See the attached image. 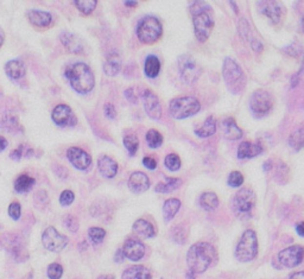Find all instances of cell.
<instances>
[{
	"instance_id": "6da1fadb",
	"label": "cell",
	"mask_w": 304,
	"mask_h": 279,
	"mask_svg": "<svg viewBox=\"0 0 304 279\" xmlns=\"http://www.w3.org/2000/svg\"><path fill=\"white\" fill-rule=\"evenodd\" d=\"M218 260V252L209 242H196L189 248L187 253V264L189 272L194 275L203 273Z\"/></svg>"
},
{
	"instance_id": "7a4b0ae2",
	"label": "cell",
	"mask_w": 304,
	"mask_h": 279,
	"mask_svg": "<svg viewBox=\"0 0 304 279\" xmlns=\"http://www.w3.org/2000/svg\"><path fill=\"white\" fill-rule=\"evenodd\" d=\"M195 36L200 43L207 42L214 27L212 9L207 2L195 1L190 5Z\"/></svg>"
},
{
	"instance_id": "3957f363",
	"label": "cell",
	"mask_w": 304,
	"mask_h": 279,
	"mask_svg": "<svg viewBox=\"0 0 304 279\" xmlns=\"http://www.w3.org/2000/svg\"><path fill=\"white\" fill-rule=\"evenodd\" d=\"M72 88L79 94H88L95 86V78L92 69L83 62H75L68 65L64 73Z\"/></svg>"
},
{
	"instance_id": "277c9868",
	"label": "cell",
	"mask_w": 304,
	"mask_h": 279,
	"mask_svg": "<svg viewBox=\"0 0 304 279\" xmlns=\"http://www.w3.org/2000/svg\"><path fill=\"white\" fill-rule=\"evenodd\" d=\"M223 76L226 87L232 94H240L245 89L247 79L243 68L232 57H226L223 65Z\"/></svg>"
},
{
	"instance_id": "5b68a950",
	"label": "cell",
	"mask_w": 304,
	"mask_h": 279,
	"mask_svg": "<svg viewBox=\"0 0 304 279\" xmlns=\"http://www.w3.org/2000/svg\"><path fill=\"white\" fill-rule=\"evenodd\" d=\"M256 194L250 188H243L233 196L232 210L240 220H248L256 207Z\"/></svg>"
},
{
	"instance_id": "8992f818",
	"label": "cell",
	"mask_w": 304,
	"mask_h": 279,
	"mask_svg": "<svg viewBox=\"0 0 304 279\" xmlns=\"http://www.w3.org/2000/svg\"><path fill=\"white\" fill-rule=\"evenodd\" d=\"M201 109V103L194 97L175 98L169 103V113L176 120L187 119L195 116Z\"/></svg>"
},
{
	"instance_id": "52a82bcc",
	"label": "cell",
	"mask_w": 304,
	"mask_h": 279,
	"mask_svg": "<svg viewBox=\"0 0 304 279\" xmlns=\"http://www.w3.org/2000/svg\"><path fill=\"white\" fill-rule=\"evenodd\" d=\"M163 34L161 21L153 16H145L139 20L137 26V37L144 44H153Z\"/></svg>"
},
{
	"instance_id": "ba28073f",
	"label": "cell",
	"mask_w": 304,
	"mask_h": 279,
	"mask_svg": "<svg viewBox=\"0 0 304 279\" xmlns=\"http://www.w3.org/2000/svg\"><path fill=\"white\" fill-rule=\"evenodd\" d=\"M258 254V239L256 232L248 229L243 232L242 239L235 248V258L242 262L252 261Z\"/></svg>"
},
{
	"instance_id": "9c48e42d",
	"label": "cell",
	"mask_w": 304,
	"mask_h": 279,
	"mask_svg": "<svg viewBox=\"0 0 304 279\" xmlns=\"http://www.w3.org/2000/svg\"><path fill=\"white\" fill-rule=\"evenodd\" d=\"M273 97L265 89H257L250 99V108L256 118L266 117L273 107Z\"/></svg>"
},
{
	"instance_id": "30bf717a",
	"label": "cell",
	"mask_w": 304,
	"mask_h": 279,
	"mask_svg": "<svg viewBox=\"0 0 304 279\" xmlns=\"http://www.w3.org/2000/svg\"><path fill=\"white\" fill-rule=\"evenodd\" d=\"M179 70L181 79L187 84H194L201 75V68L191 55L184 54L179 57Z\"/></svg>"
},
{
	"instance_id": "8fae6325",
	"label": "cell",
	"mask_w": 304,
	"mask_h": 279,
	"mask_svg": "<svg viewBox=\"0 0 304 279\" xmlns=\"http://www.w3.org/2000/svg\"><path fill=\"white\" fill-rule=\"evenodd\" d=\"M0 243L16 261H25L29 258L25 247H24L23 239L19 235L4 234L1 237V240H0Z\"/></svg>"
},
{
	"instance_id": "7c38bea8",
	"label": "cell",
	"mask_w": 304,
	"mask_h": 279,
	"mask_svg": "<svg viewBox=\"0 0 304 279\" xmlns=\"http://www.w3.org/2000/svg\"><path fill=\"white\" fill-rule=\"evenodd\" d=\"M42 243L45 250L50 252H61L67 246L68 238L57 232L54 227H48L42 235Z\"/></svg>"
},
{
	"instance_id": "4fadbf2b",
	"label": "cell",
	"mask_w": 304,
	"mask_h": 279,
	"mask_svg": "<svg viewBox=\"0 0 304 279\" xmlns=\"http://www.w3.org/2000/svg\"><path fill=\"white\" fill-rule=\"evenodd\" d=\"M304 248L300 245H292L290 247L284 248L278 253V260L283 266L292 267L298 266L303 261Z\"/></svg>"
},
{
	"instance_id": "5bb4252c",
	"label": "cell",
	"mask_w": 304,
	"mask_h": 279,
	"mask_svg": "<svg viewBox=\"0 0 304 279\" xmlns=\"http://www.w3.org/2000/svg\"><path fill=\"white\" fill-rule=\"evenodd\" d=\"M53 121L60 127H73L78 124V118L68 105H59L51 113Z\"/></svg>"
},
{
	"instance_id": "9a60e30c",
	"label": "cell",
	"mask_w": 304,
	"mask_h": 279,
	"mask_svg": "<svg viewBox=\"0 0 304 279\" xmlns=\"http://www.w3.org/2000/svg\"><path fill=\"white\" fill-rule=\"evenodd\" d=\"M257 7L262 15L267 17L272 24H279L284 17V7L278 1H258Z\"/></svg>"
},
{
	"instance_id": "2e32d148",
	"label": "cell",
	"mask_w": 304,
	"mask_h": 279,
	"mask_svg": "<svg viewBox=\"0 0 304 279\" xmlns=\"http://www.w3.org/2000/svg\"><path fill=\"white\" fill-rule=\"evenodd\" d=\"M142 100H143L145 112L149 118L153 120H160L162 117V106L157 95L152 90L145 89L142 93Z\"/></svg>"
},
{
	"instance_id": "e0dca14e",
	"label": "cell",
	"mask_w": 304,
	"mask_h": 279,
	"mask_svg": "<svg viewBox=\"0 0 304 279\" xmlns=\"http://www.w3.org/2000/svg\"><path fill=\"white\" fill-rule=\"evenodd\" d=\"M67 157L74 168L78 170H87L92 165V158L84 150L79 147H70L67 151Z\"/></svg>"
},
{
	"instance_id": "ac0fdd59",
	"label": "cell",
	"mask_w": 304,
	"mask_h": 279,
	"mask_svg": "<svg viewBox=\"0 0 304 279\" xmlns=\"http://www.w3.org/2000/svg\"><path fill=\"white\" fill-rule=\"evenodd\" d=\"M60 40L65 50L72 54H84L86 48H84L83 40H81L78 35L73 34L69 31H63L60 35Z\"/></svg>"
},
{
	"instance_id": "d6986e66",
	"label": "cell",
	"mask_w": 304,
	"mask_h": 279,
	"mask_svg": "<svg viewBox=\"0 0 304 279\" xmlns=\"http://www.w3.org/2000/svg\"><path fill=\"white\" fill-rule=\"evenodd\" d=\"M124 251L125 258H127L131 261H138L141 260L145 254V246L144 243L139 240L136 239H128L127 241L124 243Z\"/></svg>"
},
{
	"instance_id": "ffe728a7",
	"label": "cell",
	"mask_w": 304,
	"mask_h": 279,
	"mask_svg": "<svg viewBox=\"0 0 304 279\" xmlns=\"http://www.w3.org/2000/svg\"><path fill=\"white\" fill-rule=\"evenodd\" d=\"M128 188L134 194H143L150 188V179L144 172L136 171L128 179Z\"/></svg>"
},
{
	"instance_id": "44dd1931",
	"label": "cell",
	"mask_w": 304,
	"mask_h": 279,
	"mask_svg": "<svg viewBox=\"0 0 304 279\" xmlns=\"http://www.w3.org/2000/svg\"><path fill=\"white\" fill-rule=\"evenodd\" d=\"M98 169L105 179H113L118 172V163L109 156H101L98 159Z\"/></svg>"
},
{
	"instance_id": "7402d4cb",
	"label": "cell",
	"mask_w": 304,
	"mask_h": 279,
	"mask_svg": "<svg viewBox=\"0 0 304 279\" xmlns=\"http://www.w3.org/2000/svg\"><path fill=\"white\" fill-rule=\"evenodd\" d=\"M26 17L32 25L38 27H48L53 23V17L49 12L41 10H30L27 11Z\"/></svg>"
},
{
	"instance_id": "603a6c76",
	"label": "cell",
	"mask_w": 304,
	"mask_h": 279,
	"mask_svg": "<svg viewBox=\"0 0 304 279\" xmlns=\"http://www.w3.org/2000/svg\"><path fill=\"white\" fill-rule=\"evenodd\" d=\"M0 128L9 133L23 132V127L19 124L18 117L13 112H6L0 118Z\"/></svg>"
},
{
	"instance_id": "cb8c5ba5",
	"label": "cell",
	"mask_w": 304,
	"mask_h": 279,
	"mask_svg": "<svg viewBox=\"0 0 304 279\" xmlns=\"http://www.w3.org/2000/svg\"><path fill=\"white\" fill-rule=\"evenodd\" d=\"M221 128H223V137L228 140H238L243 137L242 128L238 126L235 120L233 118H226L221 122Z\"/></svg>"
},
{
	"instance_id": "d4e9b609",
	"label": "cell",
	"mask_w": 304,
	"mask_h": 279,
	"mask_svg": "<svg viewBox=\"0 0 304 279\" xmlns=\"http://www.w3.org/2000/svg\"><path fill=\"white\" fill-rule=\"evenodd\" d=\"M5 73L12 80H20L25 76V65L20 60H11L5 64Z\"/></svg>"
},
{
	"instance_id": "484cf974",
	"label": "cell",
	"mask_w": 304,
	"mask_h": 279,
	"mask_svg": "<svg viewBox=\"0 0 304 279\" xmlns=\"http://www.w3.org/2000/svg\"><path fill=\"white\" fill-rule=\"evenodd\" d=\"M263 152V146L260 144H254L251 141H243L238 149V157L240 159H247L259 156Z\"/></svg>"
},
{
	"instance_id": "4316f807",
	"label": "cell",
	"mask_w": 304,
	"mask_h": 279,
	"mask_svg": "<svg viewBox=\"0 0 304 279\" xmlns=\"http://www.w3.org/2000/svg\"><path fill=\"white\" fill-rule=\"evenodd\" d=\"M122 70V59L117 53H112L108 55L107 60L103 63V73L109 78L117 76Z\"/></svg>"
},
{
	"instance_id": "83f0119b",
	"label": "cell",
	"mask_w": 304,
	"mask_h": 279,
	"mask_svg": "<svg viewBox=\"0 0 304 279\" xmlns=\"http://www.w3.org/2000/svg\"><path fill=\"white\" fill-rule=\"evenodd\" d=\"M132 229L134 233L139 235L141 238H144V239H150V238H153L156 235V231L155 228H153V226L149 222V221L143 220V219L137 220L136 222L133 223Z\"/></svg>"
},
{
	"instance_id": "f1b7e54d",
	"label": "cell",
	"mask_w": 304,
	"mask_h": 279,
	"mask_svg": "<svg viewBox=\"0 0 304 279\" xmlns=\"http://www.w3.org/2000/svg\"><path fill=\"white\" fill-rule=\"evenodd\" d=\"M161 72V61L155 55H149L145 59L144 73L149 79H156Z\"/></svg>"
},
{
	"instance_id": "f546056e",
	"label": "cell",
	"mask_w": 304,
	"mask_h": 279,
	"mask_svg": "<svg viewBox=\"0 0 304 279\" xmlns=\"http://www.w3.org/2000/svg\"><path fill=\"white\" fill-rule=\"evenodd\" d=\"M122 279H151V273L145 266L137 265L125 270Z\"/></svg>"
},
{
	"instance_id": "4dcf8cb0",
	"label": "cell",
	"mask_w": 304,
	"mask_h": 279,
	"mask_svg": "<svg viewBox=\"0 0 304 279\" xmlns=\"http://www.w3.org/2000/svg\"><path fill=\"white\" fill-rule=\"evenodd\" d=\"M181 208V201L177 199H169L164 202L163 218L165 222H169L176 216Z\"/></svg>"
},
{
	"instance_id": "1f68e13d",
	"label": "cell",
	"mask_w": 304,
	"mask_h": 279,
	"mask_svg": "<svg viewBox=\"0 0 304 279\" xmlns=\"http://www.w3.org/2000/svg\"><path fill=\"white\" fill-rule=\"evenodd\" d=\"M36 179L34 177H30L29 175L21 174L17 177V179L15 180V190L18 194H24L27 191L31 190V188L34 187Z\"/></svg>"
},
{
	"instance_id": "d6a6232c",
	"label": "cell",
	"mask_w": 304,
	"mask_h": 279,
	"mask_svg": "<svg viewBox=\"0 0 304 279\" xmlns=\"http://www.w3.org/2000/svg\"><path fill=\"white\" fill-rule=\"evenodd\" d=\"M216 132V119L214 117H208L201 127L196 128L195 135L200 138H208Z\"/></svg>"
},
{
	"instance_id": "836d02e7",
	"label": "cell",
	"mask_w": 304,
	"mask_h": 279,
	"mask_svg": "<svg viewBox=\"0 0 304 279\" xmlns=\"http://www.w3.org/2000/svg\"><path fill=\"white\" fill-rule=\"evenodd\" d=\"M289 145L294 151H300L304 147V125H301L292 131L289 137Z\"/></svg>"
},
{
	"instance_id": "e575fe53",
	"label": "cell",
	"mask_w": 304,
	"mask_h": 279,
	"mask_svg": "<svg viewBox=\"0 0 304 279\" xmlns=\"http://www.w3.org/2000/svg\"><path fill=\"white\" fill-rule=\"evenodd\" d=\"M200 206L207 212H212L219 207V198L214 193H203L200 198Z\"/></svg>"
},
{
	"instance_id": "d590c367",
	"label": "cell",
	"mask_w": 304,
	"mask_h": 279,
	"mask_svg": "<svg viewBox=\"0 0 304 279\" xmlns=\"http://www.w3.org/2000/svg\"><path fill=\"white\" fill-rule=\"evenodd\" d=\"M181 184H182L181 179H166L165 183H158V184L156 185L155 190L161 194L171 193V191L179 189Z\"/></svg>"
},
{
	"instance_id": "8d00e7d4",
	"label": "cell",
	"mask_w": 304,
	"mask_h": 279,
	"mask_svg": "<svg viewBox=\"0 0 304 279\" xmlns=\"http://www.w3.org/2000/svg\"><path fill=\"white\" fill-rule=\"evenodd\" d=\"M146 143L151 149H158L163 144V136L157 130H150L146 133Z\"/></svg>"
},
{
	"instance_id": "74e56055",
	"label": "cell",
	"mask_w": 304,
	"mask_h": 279,
	"mask_svg": "<svg viewBox=\"0 0 304 279\" xmlns=\"http://www.w3.org/2000/svg\"><path fill=\"white\" fill-rule=\"evenodd\" d=\"M74 4H75V6L78 7V10L81 13H83V15H90L95 10V7H97L98 1L97 0H75Z\"/></svg>"
},
{
	"instance_id": "f35d334b",
	"label": "cell",
	"mask_w": 304,
	"mask_h": 279,
	"mask_svg": "<svg viewBox=\"0 0 304 279\" xmlns=\"http://www.w3.org/2000/svg\"><path fill=\"white\" fill-rule=\"evenodd\" d=\"M124 146L126 147L130 156H134L138 151V147H139V140H138V137L136 135H127L124 137Z\"/></svg>"
},
{
	"instance_id": "ab89813d",
	"label": "cell",
	"mask_w": 304,
	"mask_h": 279,
	"mask_svg": "<svg viewBox=\"0 0 304 279\" xmlns=\"http://www.w3.org/2000/svg\"><path fill=\"white\" fill-rule=\"evenodd\" d=\"M88 237L93 245H99V243L102 242L103 239H105L106 232L105 229L100 228V227H92L88 231Z\"/></svg>"
},
{
	"instance_id": "60d3db41",
	"label": "cell",
	"mask_w": 304,
	"mask_h": 279,
	"mask_svg": "<svg viewBox=\"0 0 304 279\" xmlns=\"http://www.w3.org/2000/svg\"><path fill=\"white\" fill-rule=\"evenodd\" d=\"M172 235V239L175 240V242L177 243H184L185 240H187L188 233H187V229L184 228L182 225H179L176 227H174L171 232Z\"/></svg>"
},
{
	"instance_id": "b9f144b4",
	"label": "cell",
	"mask_w": 304,
	"mask_h": 279,
	"mask_svg": "<svg viewBox=\"0 0 304 279\" xmlns=\"http://www.w3.org/2000/svg\"><path fill=\"white\" fill-rule=\"evenodd\" d=\"M164 164H165V166L170 171H177L181 168V159L177 155H175V153H170V155H168L165 157Z\"/></svg>"
},
{
	"instance_id": "7bdbcfd3",
	"label": "cell",
	"mask_w": 304,
	"mask_h": 279,
	"mask_svg": "<svg viewBox=\"0 0 304 279\" xmlns=\"http://www.w3.org/2000/svg\"><path fill=\"white\" fill-rule=\"evenodd\" d=\"M227 182H228V185H231L232 188L240 187V185H242L243 183V174L239 171H232L231 174H229Z\"/></svg>"
},
{
	"instance_id": "ee69618b",
	"label": "cell",
	"mask_w": 304,
	"mask_h": 279,
	"mask_svg": "<svg viewBox=\"0 0 304 279\" xmlns=\"http://www.w3.org/2000/svg\"><path fill=\"white\" fill-rule=\"evenodd\" d=\"M48 277L50 279H60L63 275V267L57 262H54V264H50L48 267Z\"/></svg>"
},
{
	"instance_id": "f6af8a7d",
	"label": "cell",
	"mask_w": 304,
	"mask_h": 279,
	"mask_svg": "<svg viewBox=\"0 0 304 279\" xmlns=\"http://www.w3.org/2000/svg\"><path fill=\"white\" fill-rule=\"evenodd\" d=\"M64 226L67 227L68 231L73 232V233H76L79 231V221L75 216L73 215H68L64 218Z\"/></svg>"
},
{
	"instance_id": "bcb514c9",
	"label": "cell",
	"mask_w": 304,
	"mask_h": 279,
	"mask_svg": "<svg viewBox=\"0 0 304 279\" xmlns=\"http://www.w3.org/2000/svg\"><path fill=\"white\" fill-rule=\"evenodd\" d=\"M75 199V195L72 190H64L62 191L61 196H60V202L62 206H70Z\"/></svg>"
},
{
	"instance_id": "7dc6e473",
	"label": "cell",
	"mask_w": 304,
	"mask_h": 279,
	"mask_svg": "<svg viewBox=\"0 0 304 279\" xmlns=\"http://www.w3.org/2000/svg\"><path fill=\"white\" fill-rule=\"evenodd\" d=\"M9 215L11 216V219L13 220H19L21 215V209H20V204L18 202H12L9 207Z\"/></svg>"
},
{
	"instance_id": "c3c4849f",
	"label": "cell",
	"mask_w": 304,
	"mask_h": 279,
	"mask_svg": "<svg viewBox=\"0 0 304 279\" xmlns=\"http://www.w3.org/2000/svg\"><path fill=\"white\" fill-rule=\"evenodd\" d=\"M250 25H248V21L246 19H240L239 23V34L243 40H247L250 36Z\"/></svg>"
},
{
	"instance_id": "681fc988",
	"label": "cell",
	"mask_w": 304,
	"mask_h": 279,
	"mask_svg": "<svg viewBox=\"0 0 304 279\" xmlns=\"http://www.w3.org/2000/svg\"><path fill=\"white\" fill-rule=\"evenodd\" d=\"M285 53L292 57H298V55L302 54V46L297 44V43H294V44L286 46Z\"/></svg>"
},
{
	"instance_id": "f907efd6",
	"label": "cell",
	"mask_w": 304,
	"mask_h": 279,
	"mask_svg": "<svg viewBox=\"0 0 304 279\" xmlns=\"http://www.w3.org/2000/svg\"><path fill=\"white\" fill-rule=\"evenodd\" d=\"M103 113L109 120H114L117 118V109L112 103H106L105 107H103Z\"/></svg>"
},
{
	"instance_id": "816d5d0a",
	"label": "cell",
	"mask_w": 304,
	"mask_h": 279,
	"mask_svg": "<svg viewBox=\"0 0 304 279\" xmlns=\"http://www.w3.org/2000/svg\"><path fill=\"white\" fill-rule=\"evenodd\" d=\"M23 156H24V145H19L18 149L13 150V151L10 153V158L13 160H19Z\"/></svg>"
},
{
	"instance_id": "f5cc1de1",
	"label": "cell",
	"mask_w": 304,
	"mask_h": 279,
	"mask_svg": "<svg viewBox=\"0 0 304 279\" xmlns=\"http://www.w3.org/2000/svg\"><path fill=\"white\" fill-rule=\"evenodd\" d=\"M143 164L145 168L150 169V170H155V169L157 168V162H156L155 158L152 157H144Z\"/></svg>"
},
{
	"instance_id": "db71d44e",
	"label": "cell",
	"mask_w": 304,
	"mask_h": 279,
	"mask_svg": "<svg viewBox=\"0 0 304 279\" xmlns=\"http://www.w3.org/2000/svg\"><path fill=\"white\" fill-rule=\"evenodd\" d=\"M124 95H125L126 99L130 101V102L134 103V105H136V103L138 102L136 94H134V89L133 88H127V89H126L125 92H124Z\"/></svg>"
},
{
	"instance_id": "11a10c76",
	"label": "cell",
	"mask_w": 304,
	"mask_h": 279,
	"mask_svg": "<svg viewBox=\"0 0 304 279\" xmlns=\"http://www.w3.org/2000/svg\"><path fill=\"white\" fill-rule=\"evenodd\" d=\"M303 74H304V60L302 62V65H301V68H300V72L296 74V75L292 76V87L297 84V82L300 81V79L303 76Z\"/></svg>"
},
{
	"instance_id": "9f6ffc18",
	"label": "cell",
	"mask_w": 304,
	"mask_h": 279,
	"mask_svg": "<svg viewBox=\"0 0 304 279\" xmlns=\"http://www.w3.org/2000/svg\"><path fill=\"white\" fill-rule=\"evenodd\" d=\"M251 46H252V49L256 51V53H262L263 49H264V46H263V44L259 42V40H252Z\"/></svg>"
},
{
	"instance_id": "6f0895ef",
	"label": "cell",
	"mask_w": 304,
	"mask_h": 279,
	"mask_svg": "<svg viewBox=\"0 0 304 279\" xmlns=\"http://www.w3.org/2000/svg\"><path fill=\"white\" fill-rule=\"evenodd\" d=\"M124 258H125L124 251L118 250L117 252H116V256H114V261H116V262H122V260H124Z\"/></svg>"
},
{
	"instance_id": "680465c9",
	"label": "cell",
	"mask_w": 304,
	"mask_h": 279,
	"mask_svg": "<svg viewBox=\"0 0 304 279\" xmlns=\"http://www.w3.org/2000/svg\"><path fill=\"white\" fill-rule=\"evenodd\" d=\"M7 145H9V141L6 140V138L0 136V152L4 151V150L7 147Z\"/></svg>"
},
{
	"instance_id": "91938a15",
	"label": "cell",
	"mask_w": 304,
	"mask_h": 279,
	"mask_svg": "<svg viewBox=\"0 0 304 279\" xmlns=\"http://www.w3.org/2000/svg\"><path fill=\"white\" fill-rule=\"evenodd\" d=\"M296 231H297L298 235L301 237H304V222H300L297 226H296Z\"/></svg>"
},
{
	"instance_id": "94428289",
	"label": "cell",
	"mask_w": 304,
	"mask_h": 279,
	"mask_svg": "<svg viewBox=\"0 0 304 279\" xmlns=\"http://www.w3.org/2000/svg\"><path fill=\"white\" fill-rule=\"evenodd\" d=\"M289 279H304V271H301V272H295L294 275L290 276Z\"/></svg>"
},
{
	"instance_id": "6125c7cd",
	"label": "cell",
	"mask_w": 304,
	"mask_h": 279,
	"mask_svg": "<svg viewBox=\"0 0 304 279\" xmlns=\"http://www.w3.org/2000/svg\"><path fill=\"white\" fill-rule=\"evenodd\" d=\"M124 4L128 7H134V6H137V5H138V1H125Z\"/></svg>"
},
{
	"instance_id": "be15d7a7",
	"label": "cell",
	"mask_w": 304,
	"mask_h": 279,
	"mask_svg": "<svg viewBox=\"0 0 304 279\" xmlns=\"http://www.w3.org/2000/svg\"><path fill=\"white\" fill-rule=\"evenodd\" d=\"M2 43H4V35H2V32H0V48H1Z\"/></svg>"
},
{
	"instance_id": "e7e4bbea",
	"label": "cell",
	"mask_w": 304,
	"mask_h": 279,
	"mask_svg": "<svg viewBox=\"0 0 304 279\" xmlns=\"http://www.w3.org/2000/svg\"><path fill=\"white\" fill-rule=\"evenodd\" d=\"M99 279H114V276H102V277H100Z\"/></svg>"
},
{
	"instance_id": "03108f58",
	"label": "cell",
	"mask_w": 304,
	"mask_h": 279,
	"mask_svg": "<svg viewBox=\"0 0 304 279\" xmlns=\"http://www.w3.org/2000/svg\"><path fill=\"white\" fill-rule=\"evenodd\" d=\"M302 30H303V32H304V16H303V18H302Z\"/></svg>"
}]
</instances>
